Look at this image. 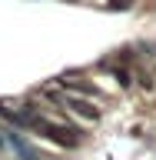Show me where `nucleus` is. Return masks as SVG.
<instances>
[{"label": "nucleus", "mask_w": 156, "mask_h": 160, "mask_svg": "<svg viewBox=\"0 0 156 160\" xmlns=\"http://www.w3.org/2000/svg\"><path fill=\"white\" fill-rule=\"evenodd\" d=\"M116 83H120V87H130L133 80H130V73H126V70H116Z\"/></svg>", "instance_id": "7"}, {"label": "nucleus", "mask_w": 156, "mask_h": 160, "mask_svg": "<svg viewBox=\"0 0 156 160\" xmlns=\"http://www.w3.org/2000/svg\"><path fill=\"white\" fill-rule=\"evenodd\" d=\"M60 87L67 90H80V93H87V97H97V87L87 83V80H70V77H60Z\"/></svg>", "instance_id": "4"}, {"label": "nucleus", "mask_w": 156, "mask_h": 160, "mask_svg": "<svg viewBox=\"0 0 156 160\" xmlns=\"http://www.w3.org/2000/svg\"><path fill=\"white\" fill-rule=\"evenodd\" d=\"M0 117L7 120V123H13V127H27V117H23V113H17V110H10L7 103H0Z\"/></svg>", "instance_id": "5"}, {"label": "nucleus", "mask_w": 156, "mask_h": 160, "mask_svg": "<svg viewBox=\"0 0 156 160\" xmlns=\"http://www.w3.org/2000/svg\"><path fill=\"white\" fill-rule=\"evenodd\" d=\"M7 147V130H0V150Z\"/></svg>", "instance_id": "9"}, {"label": "nucleus", "mask_w": 156, "mask_h": 160, "mask_svg": "<svg viewBox=\"0 0 156 160\" xmlns=\"http://www.w3.org/2000/svg\"><path fill=\"white\" fill-rule=\"evenodd\" d=\"M7 143H13V147H17L20 160H43V153H40L37 147H30L27 140L20 137V133H13V130H7Z\"/></svg>", "instance_id": "3"}, {"label": "nucleus", "mask_w": 156, "mask_h": 160, "mask_svg": "<svg viewBox=\"0 0 156 160\" xmlns=\"http://www.w3.org/2000/svg\"><path fill=\"white\" fill-rule=\"evenodd\" d=\"M133 7V0H106V10H120V13H123V10H130Z\"/></svg>", "instance_id": "6"}, {"label": "nucleus", "mask_w": 156, "mask_h": 160, "mask_svg": "<svg viewBox=\"0 0 156 160\" xmlns=\"http://www.w3.org/2000/svg\"><path fill=\"white\" fill-rule=\"evenodd\" d=\"M139 87H143V90H153L156 83H153V77H149V73H139Z\"/></svg>", "instance_id": "8"}, {"label": "nucleus", "mask_w": 156, "mask_h": 160, "mask_svg": "<svg viewBox=\"0 0 156 160\" xmlns=\"http://www.w3.org/2000/svg\"><path fill=\"white\" fill-rule=\"evenodd\" d=\"M27 117V130H33V133H40L43 140H53L57 147H67L73 150L80 143V133L73 127H63V123H53V120H47L43 113H23Z\"/></svg>", "instance_id": "1"}, {"label": "nucleus", "mask_w": 156, "mask_h": 160, "mask_svg": "<svg viewBox=\"0 0 156 160\" xmlns=\"http://www.w3.org/2000/svg\"><path fill=\"white\" fill-rule=\"evenodd\" d=\"M63 103H67L77 117H83V120H93V123L100 120V107L93 103V100H83V97H63Z\"/></svg>", "instance_id": "2"}]
</instances>
